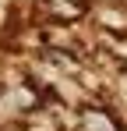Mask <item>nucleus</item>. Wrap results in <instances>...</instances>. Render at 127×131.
Returning <instances> with one entry per match:
<instances>
[{
  "mask_svg": "<svg viewBox=\"0 0 127 131\" xmlns=\"http://www.w3.org/2000/svg\"><path fill=\"white\" fill-rule=\"evenodd\" d=\"M117 96L127 103V67H120V71H117Z\"/></svg>",
  "mask_w": 127,
  "mask_h": 131,
  "instance_id": "nucleus-3",
  "label": "nucleus"
},
{
  "mask_svg": "<svg viewBox=\"0 0 127 131\" xmlns=\"http://www.w3.org/2000/svg\"><path fill=\"white\" fill-rule=\"evenodd\" d=\"M85 14H88V7L78 4V0H57L49 7V18H57V21H74V18H85Z\"/></svg>",
  "mask_w": 127,
  "mask_h": 131,
  "instance_id": "nucleus-2",
  "label": "nucleus"
},
{
  "mask_svg": "<svg viewBox=\"0 0 127 131\" xmlns=\"http://www.w3.org/2000/svg\"><path fill=\"white\" fill-rule=\"evenodd\" d=\"M14 7V0H0V11H11Z\"/></svg>",
  "mask_w": 127,
  "mask_h": 131,
  "instance_id": "nucleus-4",
  "label": "nucleus"
},
{
  "mask_svg": "<svg viewBox=\"0 0 127 131\" xmlns=\"http://www.w3.org/2000/svg\"><path fill=\"white\" fill-rule=\"evenodd\" d=\"M78 131H120V117L99 103H85L78 110Z\"/></svg>",
  "mask_w": 127,
  "mask_h": 131,
  "instance_id": "nucleus-1",
  "label": "nucleus"
},
{
  "mask_svg": "<svg viewBox=\"0 0 127 131\" xmlns=\"http://www.w3.org/2000/svg\"><path fill=\"white\" fill-rule=\"evenodd\" d=\"M124 64H127V60H124Z\"/></svg>",
  "mask_w": 127,
  "mask_h": 131,
  "instance_id": "nucleus-5",
  "label": "nucleus"
}]
</instances>
